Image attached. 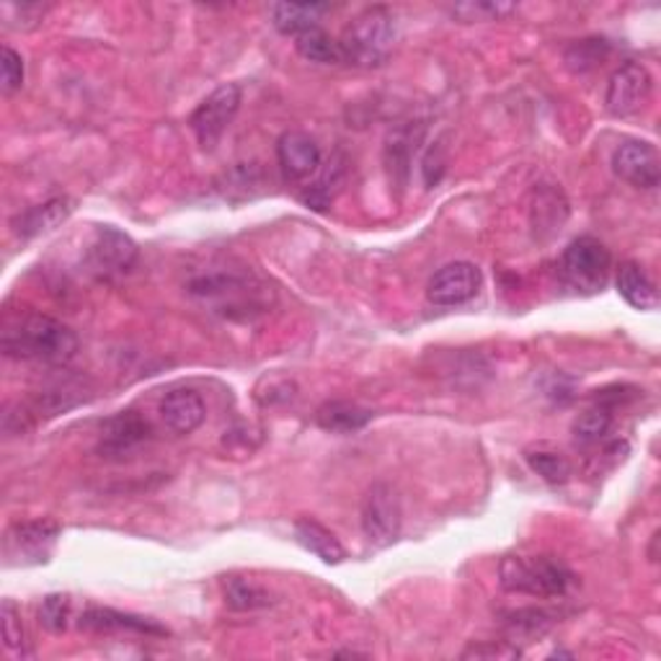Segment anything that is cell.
I'll return each mask as SVG.
<instances>
[{
  "instance_id": "cell-31",
  "label": "cell",
  "mask_w": 661,
  "mask_h": 661,
  "mask_svg": "<svg viewBox=\"0 0 661 661\" xmlns=\"http://www.w3.org/2000/svg\"><path fill=\"white\" fill-rule=\"evenodd\" d=\"M70 621V597L47 594L39 605V623L49 634H66Z\"/></svg>"
},
{
  "instance_id": "cell-7",
  "label": "cell",
  "mask_w": 661,
  "mask_h": 661,
  "mask_svg": "<svg viewBox=\"0 0 661 661\" xmlns=\"http://www.w3.org/2000/svg\"><path fill=\"white\" fill-rule=\"evenodd\" d=\"M60 524L55 520H32L16 522L5 532L3 558L5 566H39L47 564L55 553Z\"/></svg>"
},
{
  "instance_id": "cell-27",
  "label": "cell",
  "mask_w": 661,
  "mask_h": 661,
  "mask_svg": "<svg viewBox=\"0 0 661 661\" xmlns=\"http://www.w3.org/2000/svg\"><path fill=\"white\" fill-rule=\"evenodd\" d=\"M341 179H344V161H333L329 163V168H326L323 174L303 191L300 199L308 204V208L326 212L331 208L337 191L341 189Z\"/></svg>"
},
{
  "instance_id": "cell-5",
  "label": "cell",
  "mask_w": 661,
  "mask_h": 661,
  "mask_svg": "<svg viewBox=\"0 0 661 661\" xmlns=\"http://www.w3.org/2000/svg\"><path fill=\"white\" fill-rule=\"evenodd\" d=\"M610 267H613L610 251L605 244H600L592 236L571 240L558 261V272L564 276V282L585 295H594L605 290L610 280Z\"/></svg>"
},
{
  "instance_id": "cell-19",
  "label": "cell",
  "mask_w": 661,
  "mask_h": 661,
  "mask_svg": "<svg viewBox=\"0 0 661 661\" xmlns=\"http://www.w3.org/2000/svg\"><path fill=\"white\" fill-rule=\"evenodd\" d=\"M295 540L303 545L305 551L312 553L316 558H321L323 564L339 566L344 564L346 551L339 543L337 535L331 530H326L321 522L316 520H297L295 522Z\"/></svg>"
},
{
  "instance_id": "cell-33",
  "label": "cell",
  "mask_w": 661,
  "mask_h": 661,
  "mask_svg": "<svg viewBox=\"0 0 661 661\" xmlns=\"http://www.w3.org/2000/svg\"><path fill=\"white\" fill-rule=\"evenodd\" d=\"M0 85H3L5 96L16 94L24 85V57L9 45L0 49Z\"/></svg>"
},
{
  "instance_id": "cell-11",
  "label": "cell",
  "mask_w": 661,
  "mask_h": 661,
  "mask_svg": "<svg viewBox=\"0 0 661 661\" xmlns=\"http://www.w3.org/2000/svg\"><path fill=\"white\" fill-rule=\"evenodd\" d=\"M613 170L636 189H657L661 181L659 153L651 142L623 140L613 153Z\"/></svg>"
},
{
  "instance_id": "cell-8",
  "label": "cell",
  "mask_w": 661,
  "mask_h": 661,
  "mask_svg": "<svg viewBox=\"0 0 661 661\" xmlns=\"http://www.w3.org/2000/svg\"><path fill=\"white\" fill-rule=\"evenodd\" d=\"M138 261V244L114 225L94 227L88 246H85V264L98 280H111L127 274Z\"/></svg>"
},
{
  "instance_id": "cell-9",
  "label": "cell",
  "mask_w": 661,
  "mask_h": 661,
  "mask_svg": "<svg viewBox=\"0 0 661 661\" xmlns=\"http://www.w3.org/2000/svg\"><path fill=\"white\" fill-rule=\"evenodd\" d=\"M403 511L390 483H375L362 501V532L375 548H388L401 535Z\"/></svg>"
},
{
  "instance_id": "cell-2",
  "label": "cell",
  "mask_w": 661,
  "mask_h": 661,
  "mask_svg": "<svg viewBox=\"0 0 661 661\" xmlns=\"http://www.w3.org/2000/svg\"><path fill=\"white\" fill-rule=\"evenodd\" d=\"M189 293L215 312L236 321H248L269 308V290L251 276L236 272H210L189 284Z\"/></svg>"
},
{
  "instance_id": "cell-12",
  "label": "cell",
  "mask_w": 661,
  "mask_h": 661,
  "mask_svg": "<svg viewBox=\"0 0 661 661\" xmlns=\"http://www.w3.org/2000/svg\"><path fill=\"white\" fill-rule=\"evenodd\" d=\"M481 269L471 261H452L435 272L429 284H426V297L435 305H463L473 300L481 290Z\"/></svg>"
},
{
  "instance_id": "cell-34",
  "label": "cell",
  "mask_w": 661,
  "mask_h": 661,
  "mask_svg": "<svg viewBox=\"0 0 661 661\" xmlns=\"http://www.w3.org/2000/svg\"><path fill=\"white\" fill-rule=\"evenodd\" d=\"M47 5L39 3H3V24L9 28H21V32H28V28H34L45 16Z\"/></svg>"
},
{
  "instance_id": "cell-25",
  "label": "cell",
  "mask_w": 661,
  "mask_h": 661,
  "mask_svg": "<svg viewBox=\"0 0 661 661\" xmlns=\"http://www.w3.org/2000/svg\"><path fill=\"white\" fill-rule=\"evenodd\" d=\"M225 605L236 613H253V610L272 605V594L256 581L231 577L225 581Z\"/></svg>"
},
{
  "instance_id": "cell-18",
  "label": "cell",
  "mask_w": 661,
  "mask_h": 661,
  "mask_svg": "<svg viewBox=\"0 0 661 661\" xmlns=\"http://www.w3.org/2000/svg\"><path fill=\"white\" fill-rule=\"evenodd\" d=\"M369 418H373V411L352 401H326L316 411V424L333 435H352V432L365 429Z\"/></svg>"
},
{
  "instance_id": "cell-28",
  "label": "cell",
  "mask_w": 661,
  "mask_h": 661,
  "mask_svg": "<svg viewBox=\"0 0 661 661\" xmlns=\"http://www.w3.org/2000/svg\"><path fill=\"white\" fill-rule=\"evenodd\" d=\"M553 623H556V621H553V615L545 613V610H535V607L517 610V613L509 615L507 634L515 644L517 641L530 644V641H535V638L548 634Z\"/></svg>"
},
{
  "instance_id": "cell-32",
  "label": "cell",
  "mask_w": 661,
  "mask_h": 661,
  "mask_svg": "<svg viewBox=\"0 0 661 661\" xmlns=\"http://www.w3.org/2000/svg\"><path fill=\"white\" fill-rule=\"evenodd\" d=\"M0 625H3L5 649L24 653V646H26L24 623H21V610L16 607V602L13 600H3V605H0Z\"/></svg>"
},
{
  "instance_id": "cell-16",
  "label": "cell",
  "mask_w": 661,
  "mask_h": 661,
  "mask_svg": "<svg viewBox=\"0 0 661 661\" xmlns=\"http://www.w3.org/2000/svg\"><path fill=\"white\" fill-rule=\"evenodd\" d=\"M161 418L174 435H191L202 426L204 416H208V406H204L202 396L194 388H174L163 396L161 401Z\"/></svg>"
},
{
  "instance_id": "cell-13",
  "label": "cell",
  "mask_w": 661,
  "mask_h": 661,
  "mask_svg": "<svg viewBox=\"0 0 661 661\" xmlns=\"http://www.w3.org/2000/svg\"><path fill=\"white\" fill-rule=\"evenodd\" d=\"M153 435V426L138 411H119L102 424V437H98V452L106 458H119L138 450Z\"/></svg>"
},
{
  "instance_id": "cell-22",
  "label": "cell",
  "mask_w": 661,
  "mask_h": 661,
  "mask_svg": "<svg viewBox=\"0 0 661 661\" xmlns=\"http://www.w3.org/2000/svg\"><path fill=\"white\" fill-rule=\"evenodd\" d=\"M524 460H528L530 471L538 473L540 479L551 486H564V483L571 479L574 468L568 463L566 455H560L558 450H553L548 445H535L524 450Z\"/></svg>"
},
{
  "instance_id": "cell-6",
  "label": "cell",
  "mask_w": 661,
  "mask_h": 661,
  "mask_svg": "<svg viewBox=\"0 0 661 661\" xmlns=\"http://www.w3.org/2000/svg\"><path fill=\"white\" fill-rule=\"evenodd\" d=\"M240 102H244V91H240V85L223 83L197 106L194 114H191L189 125H191V132L197 134V142L202 145V151H215V145L223 140L227 127H231L233 119H236Z\"/></svg>"
},
{
  "instance_id": "cell-26",
  "label": "cell",
  "mask_w": 661,
  "mask_h": 661,
  "mask_svg": "<svg viewBox=\"0 0 661 661\" xmlns=\"http://www.w3.org/2000/svg\"><path fill=\"white\" fill-rule=\"evenodd\" d=\"M610 429H613V411L600 406V403L581 411L571 424V435L581 445L602 442V439L610 435Z\"/></svg>"
},
{
  "instance_id": "cell-23",
  "label": "cell",
  "mask_w": 661,
  "mask_h": 661,
  "mask_svg": "<svg viewBox=\"0 0 661 661\" xmlns=\"http://www.w3.org/2000/svg\"><path fill=\"white\" fill-rule=\"evenodd\" d=\"M568 217V204L560 189L556 187H543L535 194V204H532V225L535 231H551L556 233L560 231V225L566 223Z\"/></svg>"
},
{
  "instance_id": "cell-17",
  "label": "cell",
  "mask_w": 661,
  "mask_h": 661,
  "mask_svg": "<svg viewBox=\"0 0 661 661\" xmlns=\"http://www.w3.org/2000/svg\"><path fill=\"white\" fill-rule=\"evenodd\" d=\"M75 202L70 197H55L45 204H37V208H28L26 212H21L11 220L13 233L21 240H32L37 236H45V233H52L55 227H60L66 220L73 215Z\"/></svg>"
},
{
  "instance_id": "cell-35",
  "label": "cell",
  "mask_w": 661,
  "mask_h": 661,
  "mask_svg": "<svg viewBox=\"0 0 661 661\" xmlns=\"http://www.w3.org/2000/svg\"><path fill=\"white\" fill-rule=\"evenodd\" d=\"M515 11V3H460L452 9V16L463 21H499Z\"/></svg>"
},
{
  "instance_id": "cell-29",
  "label": "cell",
  "mask_w": 661,
  "mask_h": 661,
  "mask_svg": "<svg viewBox=\"0 0 661 661\" xmlns=\"http://www.w3.org/2000/svg\"><path fill=\"white\" fill-rule=\"evenodd\" d=\"M256 401L259 406L264 409H276V406H287L297 398V382L287 375H264L259 382H256L253 390Z\"/></svg>"
},
{
  "instance_id": "cell-15",
  "label": "cell",
  "mask_w": 661,
  "mask_h": 661,
  "mask_svg": "<svg viewBox=\"0 0 661 661\" xmlns=\"http://www.w3.org/2000/svg\"><path fill=\"white\" fill-rule=\"evenodd\" d=\"M78 625H81L83 630H88V634H104V636H111V634L155 636V638L168 636V628H163L161 623L151 621V617L119 613V610H111V607L85 610Z\"/></svg>"
},
{
  "instance_id": "cell-30",
  "label": "cell",
  "mask_w": 661,
  "mask_h": 661,
  "mask_svg": "<svg viewBox=\"0 0 661 661\" xmlns=\"http://www.w3.org/2000/svg\"><path fill=\"white\" fill-rule=\"evenodd\" d=\"M610 52L605 39H581L574 42L571 47L566 49V66L574 70V73H587L594 66H600L605 60V55Z\"/></svg>"
},
{
  "instance_id": "cell-36",
  "label": "cell",
  "mask_w": 661,
  "mask_h": 661,
  "mask_svg": "<svg viewBox=\"0 0 661 661\" xmlns=\"http://www.w3.org/2000/svg\"><path fill=\"white\" fill-rule=\"evenodd\" d=\"M634 398H638V388L634 386H613L605 390H597V403L610 411H613L617 403H628L634 401Z\"/></svg>"
},
{
  "instance_id": "cell-4",
  "label": "cell",
  "mask_w": 661,
  "mask_h": 661,
  "mask_svg": "<svg viewBox=\"0 0 661 661\" xmlns=\"http://www.w3.org/2000/svg\"><path fill=\"white\" fill-rule=\"evenodd\" d=\"M499 585L504 592L553 600L571 589L574 574L553 556H507L499 564Z\"/></svg>"
},
{
  "instance_id": "cell-1",
  "label": "cell",
  "mask_w": 661,
  "mask_h": 661,
  "mask_svg": "<svg viewBox=\"0 0 661 661\" xmlns=\"http://www.w3.org/2000/svg\"><path fill=\"white\" fill-rule=\"evenodd\" d=\"M3 354L11 359L66 365L75 357L78 337L66 323L55 321L45 312H26L5 326L0 339Z\"/></svg>"
},
{
  "instance_id": "cell-21",
  "label": "cell",
  "mask_w": 661,
  "mask_h": 661,
  "mask_svg": "<svg viewBox=\"0 0 661 661\" xmlns=\"http://www.w3.org/2000/svg\"><path fill=\"white\" fill-rule=\"evenodd\" d=\"M617 293H621L623 300L636 310L659 308L657 287H653V282L646 276L641 267L634 264V261L623 264L621 272H617Z\"/></svg>"
},
{
  "instance_id": "cell-3",
  "label": "cell",
  "mask_w": 661,
  "mask_h": 661,
  "mask_svg": "<svg viewBox=\"0 0 661 661\" xmlns=\"http://www.w3.org/2000/svg\"><path fill=\"white\" fill-rule=\"evenodd\" d=\"M396 39V19L386 5L365 9L341 37V62L357 68H378L388 60Z\"/></svg>"
},
{
  "instance_id": "cell-20",
  "label": "cell",
  "mask_w": 661,
  "mask_h": 661,
  "mask_svg": "<svg viewBox=\"0 0 661 661\" xmlns=\"http://www.w3.org/2000/svg\"><path fill=\"white\" fill-rule=\"evenodd\" d=\"M329 11V3H276L272 5V24L284 37H297L305 28L318 26V21Z\"/></svg>"
},
{
  "instance_id": "cell-24",
  "label": "cell",
  "mask_w": 661,
  "mask_h": 661,
  "mask_svg": "<svg viewBox=\"0 0 661 661\" xmlns=\"http://www.w3.org/2000/svg\"><path fill=\"white\" fill-rule=\"evenodd\" d=\"M295 47L305 60L321 62V66H331V62H341V47L339 42L331 37L321 26L305 28L303 34L295 37Z\"/></svg>"
},
{
  "instance_id": "cell-14",
  "label": "cell",
  "mask_w": 661,
  "mask_h": 661,
  "mask_svg": "<svg viewBox=\"0 0 661 661\" xmlns=\"http://www.w3.org/2000/svg\"><path fill=\"white\" fill-rule=\"evenodd\" d=\"M276 161L287 181H305L321 168V147L310 134L290 130L276 140Z\"/></svg>"
},
{
  "instance_id": "cell-10",
  "label": "cell",
  "mask_w": 661,
  "mask_h": 661,
  "mask_svg": "<svg viewBox=\"0 0 661 661\" xmlns=\"http://www.w3.org/2000/svg\"><path fill=\"white\" fill-rule=\"evenodd\" d=\"M651 73L641 62H625L613 73L607 83V111L613 117H630V114L641 111L651 98Z\"/></svg>"
}]
</instances>
